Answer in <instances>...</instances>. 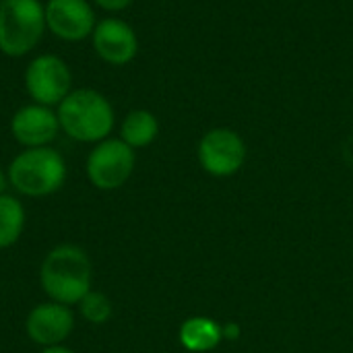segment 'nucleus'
I'll list each match as a JSON object with an SVG mask.
<instances>
[{
	"label": "nucleus",
	"mask_w": 353,
	"mask_h": 353,
	"mask_svg": "<svg viewBox=\"0 0 353 353\" xmlns=\"http://www.w3.org/2000/svg\"><path fill=\"white\" fill-rule=\"evenodd\" d=\"M157 132H159V122L149 110H132L122 122L120 139L128 147L141 149V147L151 145L155 141Z\"/></svg>",
	"instance_id": "13"
},
{
	"label": "nucleus",
	"mask_w": 353,
	"mask_h": 353,
	"mask_svg": "<svg viewBox=\"0 0 353 353\" xmlns=\"http://www.w3.org/2000/svg\"><path fill=\"white\" fill-rule=\"evenodd\" d=\"M223 339L221 327L205 316H192L180 327V343L188 352L203 353L215 350Z\"/></svg>",
	"instance_id": "12"
},
{
	"label": "nucleus",
	"mask_w": 353,
	"mask_h": 353,
	"mask_svg": "<svg viewBox=\"0 0 353 353\" xmlns=\"http://www.w3.org/2000/svg\"><path fill=\"white\" fill-rule=\"evenodd\" d=\"M134 170V149L122 139H103L87 157V178L99 190L120 188Z\"/></svg>",
	"instance_id": "5"
},
{
	"label": "nucleus",
	"mask_w": 353,
	"mask_h": 353,
	"mask_svg": "<svg viewBox=\"0 0 353 353\" xmlns=\"http://www.w3.org/2000/svg\"><path fill=\"white\" fill-rule=\"evenodd\" d=\"M10 184L27 196H48L66 180L62 155L50 147H31L19 153L8 165Z\"/></svg>",
	"instance_id": "3"
},
{
	"label": "nucleus",
	"mask_w": 353,
	"mask_h": 353,
	"mask_svg": "<svg viewBox=\"0 0 353 353\" xmlns=\"http://www.w3.org/2000/svg\"><path fill=\"white\" fill-rule=\"evenodd\" d=\"M25 228V209L19 199L0 194V250L12 246Z\"/></svg>",
	"instance_id": "14"
},
{
	"label": "nucleus",
	"mask_w": 353,
	"mask_h": 353,
	"mask_svg": "<svg viewBox=\"0 0 353 353\" xmlns=\"http://www.w3.org/2000/svg\"><path fill=\"white\" fill-rule=\"evenodd\" d=\"M72 74L68 64L54 56L43 54L31 60L25 70V89L39 105H56L70 93Z\"/></svg>",
	"instance_id": "6"
},
{
	"label": "nucleus",
	"mask_w": 353,
	"mask_h": 353,
	"mask_svg": "<svg viewBox=\"0 0 353 353\" xmlns=\"http://www.w3.org/2000/svg\"><path fill=\"white\" fill-rule=\"evenodd\" d=\"M48 29L66 41H81L95 29V12L87 0H50L46 6Z\"/></svg>",
	"instance_id": "8"
},
{
	"label": "nucleus",
	"mask_w": 353,
	"mask_h": 353,
	"mask_svg": "<svg viewBox=\"0 0 353 353\" xmlns=\"http://www.w3.org/2000/svg\"><path fill=\"white\" fill-rule=\"evenodd\" d=\"M246 159L242 137L230 128H213L199 143V161L205 172L217 178L236 174Z\"/></svg>",
	"instance_id": "7"
},
{
	"label": "nucleus",
	"mask_w": 353,
	"mask_h": 353,
	"mask_svg": "<svg viewBox=\"0 0 353 353\" xmlns=\"http://www.w3.org/2000/svg\"><path fill=\"white\" fill-rule=\"evenodd\" d=\"M79 306H81L83 319L87 323H91V325H103V323H108L112 319V312H114L110 298L105 294L93 292V290L79 302Z\"/></svg>",
	"instance_id": "15"
},
{
	"label": "nucleus",
	"mask_w": 353,
	"mask_h": 353,
	"mask_svg": "<svg viewBox=\"0 0 353 353\" xmlns=\"http://www.w3.org/2000/svg\"><path fill=\"white\" fill-rule=\"evenodd\" d=\"M99 8H103V10H124L126 6H130L132 4V0H93Z\"/></svg>",
	"instance_id": "16"
},
{
	"label": "nucleus",
	"mask_w": 353,
	"mask_h": 353,
	"mask_svg": "<svg viewBox=\"0 0 353 353\" xmlns=\"http://www.w3.org/2000/svg\"><path fill=\"white\" fill-rule=\"evenodd\" d=\"M46 6L39 0L0 2V52L12 58L29 54L46 31Z\"/></svg>",
	"instance_id": "4"
},
{
	"label": "nucleus",
	"mask_w": 353,
	"mask_h": 353,
	"mask_svg": "<svg viewBox=\"0 0 353 353\" xmlns=\"http://www.w3.org/2000/svg\"><path fill=\"white\" fill-rule=\"evenodd\" d=\"M72 327L74 316L70 308L58 302H46L35 306L25 321V331L29 339L43 347L60 345L70 335Z\"/></svg>",
	"instance_id": "10"
},
{
	"label": "nucleus",
	"mask_w": 353,
	"mask_h": 353,
	"mask_svg": "<svg viewBox=\"0 0 353 353\" xmlns=\"http://www.w3.org/2000/svg\"><path fill=\"white\" fill-rule=\"evenodd\" d=\"M60 128L74 141L99 143L108 139L114 128V108L112 103L93 89L70 91L58 103Z\"/></svg>",
	"instance_id": "2"
},
{
	"label": "nucleus",
	"mask_w": 353,
	"mask_h": 353,
	"mask_svg": "<svg viewBox=\"0 0 353 353\" xmlns=\"http://www.w3.org/2000/svg\"><path fill=\"white\" fill-rule=\"evenodd\" d=\"M41 353H74L72 350L64 347V345H52V347H46Z\"/></svg>",
	"instance_id": "18"
},
{
	"label": "nucleus",
	"mask_w": 353,
	"mask_h": 353,
	"mask_svg": "<svg viewBox=\"0 0 353 353\" xmlns=\"http://www.w3.org/2000/svg\"><path fill=\"white\" fill-rule=\"evenodd\" d=\"M93 48L97 56L114 66L128 64L139 50V39L134 29L122 19H103L95 25L93 33Z\"/></svg>",
	"instance_id": "9"
},
{
	"label": "nucleus",
	"mask_w": 353,
	"mask_h": 353,
	"mask_svg": "<svg viewBox=\"0 0 353 353\" xmlns=\"http://www.w3.org/2000/svg\"><path fill=\"white\" fill-rule=\"evenodd\" d=\"M4 186H6V178H4V172H2V168H0V194H2V190H4Z\"/></svg>",
	"instance_id": "19"
},
{
	"label": "nucleus",
	"mask_w": 353,
	"mask_h": 353,
	"mask_svg": "<svg viewBox=\"0 0 353 353\" xmlns=\"http://www.w3.org/2000/svg\"><path fill=\"white\" fill-rule=\"evenodd\" d=\"M39 283L52 302L79 304L91 292V261L79 246H56L41 263Z\"/></svg>",
	"instance_id": "1"
},
{
	"label": "nucleus",
	"mask_w": 353,
	"mask_h": 353,
	"mask_svg": "<svg viewBox=\"0 0 353 353\" xmlns=\"http://www.w3.org/2000/svg\"><path fill=\"white\" fill-rule=\"evenodd\" d=\"M221 333H223V339H238L240 337V327L236 325V323H225L223 327H221Z\"/></svg>",
	"instance_id": "17"
},
{
	"label": "nucleus",
	"mask_w": 353,
	"mask_h": 353,
	"mask_svg": "<svg viewBox=\"0 0 353 353\" xmlns=\"http://www.w3.org/2000/svg\"><path fill=\"white\" fill-rule=\"evenodd\" d=\"M60 130L58 116L48 105H25L10 120V132L17 143L31 147H48Z\"/></svg>",
	"instance_id": "11"
}]
</instances>
